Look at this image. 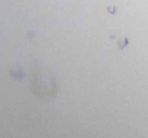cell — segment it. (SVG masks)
<instances>
[{"label": "cell", "instance_id": "1", "mask_svg": "<svg viewBox=\"0 0 148 138\" xmlns=\"http://www.w3.org/2000/svg\"><path fill=\"white\" fill-rule=\"evenodd\" d=\"M126 45H128V39H126V38H122V39H119V42H118V47H119L121 49H123Z\"/></svg>", "mask_w": 148, "mask_h": 138}, {"label": "cell", "instance_id": "2", "mask_svg": "<svg viewBox=\"0 0 148 138\" xmlns=\"http://www.w3.org/2000/svg\"><path fill=\"white\" fill-rule=\"evenodd\" d=\"M108 12H109V13H112V15H113V13H115V12H116V8H113V6H109V8H108Z\"/></svg>", "mask_w": 148, "mask_h": 138}]
</instances>
